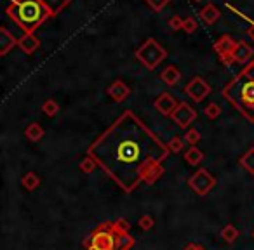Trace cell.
Segmentation results:
<instances>
[{"label": "cell", "mask_w": 254, "mask_h": 250, "mask_svg": "<svg viewBox=\"0 0 254 250\" xmlns=\"http://www.w3.org/2000/svg\"><path fill=\"white\" fill-rule=\"evenodd\" d=\"M115 238H117V233L112 229V224H103L96 233L89 236V240H85L84 245L89 250H113L115 249Z\"/></svg>", "instance_id": "cell-1"}, {"label": "cell", "mask_w": 254, "mask_h": 250, "mask_svg": "<svg viewBox=\"0 0 254 250\" xmlns=\"http://www.w3.org/2000/svg\"><path fill=\"white\" fill-rule=\"evenodd\" d=\"M136 56H137V59H139V61H143V64H145L148 70H153L158 62L164 59L166 52H164V49L158 46L155 40H148L145 46L141 47V49L137 50Z\"/></svg>", "instance_id": "cell-2"}, {"label": "cell", "mask_w": 254, "mask_h": 250, "mask_svg": "<svg viewBox=\"0 0 254 250\" xmlns=\"http://www.w3.org/2000/svg\"><path fill=\"white\" fill-rule=\"evenodd\" d=\"M188 186L192 188L199 196H205L216 186V179H214V175L209 174L205 169H199V171L188 179Z\"/></svg>", "instance_id": "cell-3"}, {"label": "cell", "mask_w": 254, "mask_h": 250, "mask_svg": "<svg viewBox=\"0 0 254 250\" xmlns=\"http://www.w3.org/2000/svg\"><path fill=\"white\" fill-rule=\"evenodd\" d=\"M16 14H17V19H19L23 25H32V23H37L42 17V7L37 0H25V2L19 4Z\"/></svg>", "instance_id": "cell-4"}, {"label": "cell", "mask_w": 254, "mask_h": 250, "mask_svg": "<svg viewBox=\"0 0 254 250\" xmlns=\"http://www.w3.org/2000/svg\"><path fill=\"white\" fill-rule=\"evenodd\" d=\"M209 92H211L209 83L205 82L204 78H200V77H195V78L186 85V94L192 97L193 101H197V103L204 101L205 97H207Z\"/></svg>", "instance_id": "cell-5"}, {"label": "cell", "mask_w": 254, "mask_h": 250, "mask_svg": "<svg viewBox=\"0 0 254 250\" xmlns=\"http://www.w3.org/2000/svg\"><path fill=\"white\" fill-rule=\"evenodd\" d=\"M171 117L181 129H185V127H188V125L195 120L197 113L192 106H188L186 103H181V104H178V108L174 109V113H172Z\"/></svg>", "instance_id": "cell-6"}, {"label": "cell", "mask_w": 254, "mask_h": 250, "mask_svg": "<svg viewBox=\"0 0 254 250\" xmlns=\"http://www.w3.org/2000/svg\"><path fill=\"white\" fill-rule=\"evenodd\" d=\"M155 108L162 113V115H172L174 109L178 108V103H176V99L171 96V94L164 92V94H160L158 99L155 101Z\"/></svg>", "instance_id": "cell-7"}, {"label": "cell", "mask_w": 254, "mask_h": 250, "mask_svg": "<svg viewBox=\"0 0 254 250\" xmlns=\"http://www.w3.org/2000/svg\"><path fill=\"white\" fill-rule=\"evenodd\" d=\"M137 153H139V148H137V144L133 141L122 142L117 150V156L122 162H133V160L137 158Z\"/></svg>", "instance_id": "cell-8"}, {"label": "cell", "mask_w": 254, "mask_h": 250, "mask_svg": "<svg viewBox=\"0 0 254 250\" xmlns=\"http://www.w3.org/2000/svg\"><path fill=\"white\" fill-rule=\"evenodd\" d=\"M108 94H110V97H112L113 101H124V99H127L129 97V94H131V89L125 85L124 82H120V80H115V82L112 83L108 87Z\"/></svg>", "instance_id": "cell-9"}, {"label": "cell", "mask_w": 254, "mask_h": 250, "mask_svg": "<svg viewBox=\"0 0 254 250\" xmlns=\"http://www.w3.org/2000/svg\"><path fill=\"white\" fill-rule=\"evenodd\" d=\"M232 56H234V59L237 62H247L251 59V56H253V49H251L247 44H244V42H238L237 46H235L234 52H232Z\"/></svg>", "instance_id": "cell-10"}, {"label": "cell", "mask_w": 254, "mask_h": 250, "mask_svg": "<svg viewBox=\"0 0 254 250\" xmlns=\"http://www.w3.org/2000/svg\"><path fill=\"white\" fill-rule=\"evenodd\" d=\"M160 175H162V167L158 165H145L141 169V179L145 183H155Z\"/></svg>", "instance_id": "cell-11"}, {"label": "cell", "mask_w": 254, "mask_h": 250, "mask_svg": "<svg viewBox=\"0 0 254 250\" xmlns=\"http://www.w3.org/2000/svg\"><path fill=\"white\" fill-rule=\"evenodd\" d=\"M160 78H162V82H166L167 85H176L178 80L181 78V73H179V70L176 66H167L166 70L160 73Z\"/></svg>", "instance_id": "cell-12"}, {"label": "cell", "mask_w": 254, "mask_h": 250, "mask_svg": "<svg viewBox=\"0 0 254 250\" xmlns=\"http://www.w3.org/2000/svg\"><path fill=\"white\" fill-rule=\"evenodd\" d=\"M185 160H186L188 165H192V167H197L199 165L202 160H204V153L199 150V148H195V146H192L190 150L185 153Z\"/></svg>", "instance_id": "cell-13"}, {"label": "cell", "mask_w": 254, "mask_h": 250, "mask_svg": "<svg viewBox=\"0 0 254 250\" xmlns=\"http://www.w3.org/2000/svg\"><path fill=\"white\" fill-rule=\"evenodd\" d=\"M235 46H237V44H235V42L232 40L230 37H223L216 44V50L220 52L221 56H226V54H232V52H234Z\"/></svg>", "instance_id": "cell-14"}, {"label": "cell", "mask_w": 254, "mask_h": 250, "mask_svg": "<svg viewBox=\"0 0 254 250\" xmlns=\"http://www.w3.org/2000/svg\"><path fill=\"white\" fill-rule=\"evenodd\" d=\"M133 245H134L133 236L127 233H120V234H117V238H115V249L113 250H129Z\"/></svg>", "instance_id": "cell-15"}, {"label": "cell", "mask_w": 254, "mask_h": 250, "mask_svg": "<svg viewBox=\"0 0 254 250\" xmlns=\"http://www.w3.org/2000/svg\"><path fill=\"white\" fill-rule=\"evenodd\" d=\"M21 184H23V188H25V189H28V191H34V189H37V188H38V184H40V179H38V175L35 174V172H28V174L23 175Z\"/></svg>", "instance_id": "cell-16"}, {"label": "cell", "mask_w": 254, "mask_h": 250, "mask_svg": "<svg viewBox=\"0 0 254 250\" xmlns=\"http://www.w3.org/2000/svg\"><path fill=\"white\" fill-rule=\"evenodd\" d=\"M17 44H19L21 49L25 50V52H28V54H30V52H34V50L38 47V40L32 33L25 35V37H23L19 42H17Z\"/></svg>", "instance_id": "cell-17"}, {"label": "cell", "mask_w": 254, "mask_h": 250, "mask_svg": "<svg viewBox=\"0 0 254 250\" xmlns=\"http://www.w3.org/2000/svg\"><path fill=\"white\" fill-rule=\"evenodd\" d=\"M25 136L30 139V141L37 142L38 139L44 138V129H42L38 124H30L28 127H26V130H25Z\"/></svg>", "instance_id": "cell-18"}, {"label": "cell", "mask_w": 254, "mask_h": 250, "mask_svg": "<svg viewBox=\"0 0 254 250\" xmlns=\"http://www.w3.org/2000/svg\"><path fill=\"white\" fill-rule=\"evenodd\" d=\"M200 17H202L205 23H209V25H211V23H214V21L220 17V11H218V9L214 7L213 4H209L207 7H204L202 11H200Z\"/></svg>", "instance_id": "cell-19"}, {"label": "cell", "mask_w": 254, "mask_h": 250, "mask_svg": "<svg viewBox=\"0 0 254 250\" xmlns=\"http://www.w3.org/2000/svg\"><path fill=\"white\" fill-rule=\"evenodd\" d=\"M221 238L225 240L226 243H234L238 238V229L234 224H226L225 228L221 229Z\"/></svg>", "instance_id": "cell-20"}, {"label": "cell", "mask_w": 254, "mask_h": 250, "mask_svg": "<svg viewBox=\"0 0 254 250\" xmlns=\"http://www.w3.org/2000/svg\"><path fill=\"white\" fill-rule=\"evenodd\" d=\"M16 44V40H14V37H11V35L5 31V30H2L0 31V54H5L11 47Z\"/></svg>", "instance_id": "cell-21"}, {"label": "cell", "mask_w": 254, "mask_h": 250, "mask_svg": "<svg viewBox=\"0 0 254 250\" xmlns=\"http://www.w3.org/2000/svg\"><path fill=\"white\" fill-rule=\"evenodd\" d=\"M240 165L246 169L249 174H254V148H251L244 156L240 158Z\"/></svg>", "instance_id": "cell-22"}, {"label": "cell", "mask_w": 254, "mask_h": 250, "mask_svg": "<svg viewBox=\"0 0 254 250\" xmlns=\"http://www.w3.org/2000/svg\"><path fill=\"white\" fill-rule=\"evenodd\" d=\"M242 99L246 101L247 104H254V82H247L244 87H242Z\"/></svg>", "instance_id": "cell-23"}, {"label": "cell", "mask_w": 254, "mask_h": 250, "mask_svg": "<svg viewBox=\"0 0 254 250\" xmlns=\"http://www.w3.org/2000/svg\"><path fill=\"white\" fill-rule=\"evenodd\" d=\"M80 171L84 172V174H91V172H94L96 171V167H98V163H96V160L94 158H91V156H87V158H84L82 162H80Z\"/></svg>", "instance_id": "cell-24"}, {"label": "cell", "mask_w": 254, "mask_h": 250, "mask_svg": "<svg viewBox=\"0 0 254 250\" xmlns=\"http://www.w3.org/2000/svg\"><path fill=\"white\" fill-rule=\"evenodd\" d=\"M58 109H59V106L54 99H47L46 103L42 104V111L46 113L47 117H54L56 113H58Z\"/></svg>", "instance_id": "cell-25"}, {"label": "cell", "mask_w": 254, "mask_h": 250, "mask_svg": "<svg viewBox=\"0 0 254 250\" xmlns=\"http://www.w3.org/2000/svg\"><path fill=\"white\" fill-rule=\"evenodd\" d=\"M185 148V141L181 138H172L171 141L167 142V150L171 153H181Z\"/></svg>", "instance_id": "cell-26"}, {"label": "cell", "mask_w": 254, "mask_h": 250, "mask_svg": "<svg viewBox=\"0 0 254 250\" xmlns=\"http://www.w3.org/2000/svg\"><path fill=\"white\" fill-rule=\"evenodd\" d=\"M137 226H139L143 231H150V229H153V226H155V219L152 216H148V214H145V216L139 217Z\"/></svg>", "instance_id": "cell-27"}, {"label": "cell", "mask_w": 254, "mask_h": 250, "mask_svg": "<svg viewBox=\"0 0 254 250\" xmlns=\"http://www.w3.org/2000/svg\"><path fill=\"white\" fill-rule=\"evenodd\" d=\"M204 113H205V117L211 118V120H213V118H218V117H220L221 108H220V106H218L216 103H211V104H209V106H205Z\"/></svg>", "instance_id": "cell-28"}, {"label": "cell", "mask_w": 254, "mask_h": 250, "mask_svg": "<svg viewBox=\"0 0 254 250\" xmlns=\"http://www.w3.org/2000/svg\"><path fill=\"white\" fill-rule=\"evenodd\" d=\"M183 139L188 142V144L195 146L197 142L200 141V132H199V130H195V129H190L186 134H185V138H183Z\"/></svg>", "instance_id": "cell-29"}, {"label": "cell", "mask_w": 254, "mask_h": 250, "mask_svg": "<svg viewBox=\"0 0 254 250\" xmlns=\"http://www.w3.org/2000/svg\"><path fill=\"white\" fill-rule=\"evenodd\" d=\"M112 229H113V231H115L117 234L127 233V231H129V222L124 221V219H119L117 222H113V224H112Z\"/></svg>", "instance_id": "cell-30"}, {"label": "cell", "mask_w": 254, "mask_h": 250, "mask_svg": "<svg viewBox=\"0 0 254 250\" xmlns=\"http://www.w3.org/2000/svg\"><path fill=\"white\" fill-rule=\"evenodd\" d=\"M183 30L185 31H188V33H193L197 30V21L193 19V17H186V19H183Z\"/></svg>", "instance_id": "cell-31"}, {"label": "cell", "mask_w": 254, "mask_h": 250, "mask_svg": "<svg viewBox=\"0 0 254 250\" xmlns=\"http://www.w3.org/2000/svg\"><path fill=\"white\" fill-rule=\"evenodd\" d=\"M146 2H148V5H150V7H153L155 11H160V9H162L164 5L169 2V0H146Z\"/></svg>", "instance_id": "cell-32"}, {"label": "cell", "mask_w": 254, "mask_h": 250, "mask_svg": "<svg viewBox=\"0 0 254 250\" xmlns=\"http://www.w3.org/2000/svg\"><path fill=\"white\" fill-rule=\"evenodd\" d=\"M169 26H171L172 30H179V28H183V21H181V17H171L169 19Z\"/></svg>", "instance_id": "cell-33"}, {"label": "cell", "mask_w": 254, "mask_h": 250, "mask_svg": "<svg viewBox=\"0 0 254 250\" xmlns=\"http://www.w3.org/2000/svg\"><path fill=\"white\" fill-rule=\"evenodd\" d=\"M185 250H199V247H195V245H188Z\"/></svg>", "instance_id": "cell-34"}, {"label": "cell", "mask_w": 254, "mask_h": 250, "mask_svg": "<svg viewBox=\"0 0 254 250\" xmlns=\"http://www.w3.org/2000/svg\"><path fill=\"white\" fill-rule=\"evenodd\" d=\"M253 238H254V231H253Z\"/></svg>", "instance_id": "cell-35"}, {"label": "cell", "mask_w": 254, "mask_h": 250, "mask_svg": "<svg viewBox=\"0 0 254 250\" xmlns=\"http://www.w3.org/2000/svg\"><path fill=\"white\" fill-rule=\"evenodd\" d=\"M195 2H200V0H195Z\"/></svg>", "instance_id": "cell-36"}]
</instances>
